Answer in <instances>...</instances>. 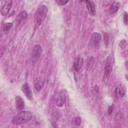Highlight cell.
<instances>
[{"instance_id":"6da1fadb","label":"cell","mask_w":128,"mask_h":128,"mask_svg":"<svg viewBox=\"0 0 128 128\" xmlns=\"http://www.w3.org/2000/svg\"><path fill=\"white\" fill-rule=\"evenodd\" d=\"M32 116V114L30 112L26 110L21 111L13 116L12 122L14 125L22 124L30 121Z\"/></svg>"},{"instance_id":"7a4b0ae2","label":"cell","mask_w":128,"mask_h":128,"mask_svg":"<svg viewBox=\"0 0 128 128\" xmlns=\"http://www.w3.org/2000/svg\"><path fill=\"white\" fill-rule=\"evenodd\" d=\"M48 8L45 5H41L38 7L34 16L35 28L39 26L45 20L47 13Z\"/></svg>"},{"instance_id":"3957f363","label":"cell","mask_w":128,"mask_h":128,"mask_svg":"<svg viewBox=\"0 0 128 128\" xmlns=\"http://www.w3.org/2000/svg\"><path fill=\"white\" fill-rule=\"evenodd\" d=\"M112 60L110 56L107 57L104 66V72L103 76V81L104 82H106L110 76L112 70Z\"/></svg>"},{"instance_id":"277c9868","label":"cell","mask_w":128,"mask_h":128,"mask_svg":"<svg viewBox=\"0 0 128 128\" xmlns=\"http://www.w3.org/2000/svg\"><path fill=\"white\" fill-rule=\"evenodd\" d=\"M100 41V34L98 32H94L91 36V38L88 43V46L92 48H96L99 46Z\"/></svg>"},{"instance_id":"5b68a950","label":"cell","mask_w":128,"mask_h":128,"mask_svg":"<svg viewBox=\"0 0 128 128\" xmlns=\"http://www.w3.org/2000/svg\"><path fill=\"white\" fill-rule=\"evenodd\" d=\"M42 52V48L40 45L37 44L34 46L32 52V60L35 64L39 60Z\"/></svg>"},{"instance_id":"8992f818","label":"cell","mask_w":128,"mask_h":128,"mask_svg":"<svg viewBox=\"0 0 128 128\" xmlns=\"http://www.w3.org/2000/svg\"><path fill=\"white\" fill-rule=\"evenodd\" d=\"M27 16L28 14L26 10H24L20 13L16 18V26L20 28L25 22Z\"/></svg>"},{"instance_id":"52a82bcc","label":"cell","mask_w":128,"mask_h":128,"mask_svg":"<svg viewBox=\"0 0 128 128\" xmlns=\"http://www.w3.org/2000/svg\"><path fill=\"white\" fill-rule=\"evenodd\" d=\"M12 6V2L11 0H6L2 4L0 8V14L3 16H6L10 10Z\"/></svg>"},{"instance_id":"ba28073f","label":"cell","mask_w":128,"mask_h":128,"mask_svg":"<svg viewBox=\"0 0 128 128\" xmlns=\"http://www.w3.org/2000/svg\"><path fill=\"white\" fill-rule=\"evenodd\" d=\"M66 100V94L64 90H60L56 100V104L58 107H62L64 104Z\"/></svg>"},{"instance_id":"9c48e42d","label":"cell","mask_w":128,"mask_h":128,"mask_svg":"<svg viewBox=\"0 0 128 128\" xmlns=\"http://www.w3.org/2000/svg\"><path fill=\"white\" fill-rule=\"evenodd\" d=\"M22 90L25 95V96L30 100H32L33 97H32V90L30 88V87L29 85L26 83L24 84L22 87Z\"/></svg>"},{"instance_id":"30bf717a","label":"cell","mask_w":128,"mask_h":128,"mask_svg":"<svg viewBox=\"0 0 128 128\" xmlns=\"http://www.w3.org/2000/svg\"><path fill=\"white\" fill-rule=\"evenodd\" d=\"M86 6L89 14L91 16H94L96 14L95 4L92 1L86 0Z\"/></svg>"},{"instance_id":"8fae6325","label":"cell","mask_w":128,"mask_h":128,"mask_svg":"<svg viewBox=\"0 0 128 128\" xmlns=\"http://www.w3.org/2000/svg\"><path fill=\"white\" fill-rule=\"evenodd\" d=\"M126 89L122 85L118 86L115 89V96L117 98H122L126 94Z\"/></svg>"},{"instance_id":"7c38bea8","label":"cell","mask_w":128,"mask_h":128,"mask_svg":"<svg viewBox=\"0 0 128 128\" xmlns=\"http://www.w3.org/2000/svg\"><path fill=\"white\" fill-rule=\"evenodd\" d=\"M84 62L83 58L80 56H78L74 60V69L76 71H78L82 67Z\"/></svg>"},{"instance_id":"4fadbf2b","label":"cell","mask_w":128,"mask_h":128,"mask_svg":"<svg viewBox=\"0 0 128 128\" xmlns=\"http://www.w3.org/2000/svg\"><path fill=\"white\" fill-rule=\"evenodd\" d=\"M16 107L18 110H22L24 107V102L22 98L20 96H17L16 98Z\"/></svg>"},{"instance_id":"5bb4252c","label":"cell","mask_w":128,"mask_h":128,"mask_svg":"<svg viewBox=\"0 0 128 128\" xmlns=\"http://www.w3.org/2000/svg\"><path fill=\"white\" fill-rule=\"evenodd\" d=\"M43 85H44V82L40 78H37L35 80L34 82V87L35 90L37 92H40L42 90L43 86Z\"/></svg>"},{"instance_id":"9a60e30c","label":"cell","mask_w":128,"mask_h":128,"mask_svg":"<svg viewBox=\"0 0 128 128\" xmlns=\"http://www.w3.org/2000/svg\"><path fill=\"white\" fill-rule=\"evenodd\" d=\"M60 118V112L58 110H54L52 111V122L53 125L56 124L58 120Z\"/></svg>"},{"instance_id":"2e32d148","label":"cell","mask_w":128,"mask_h":128,"mask_svg":"<svg viewBox=\"0 0 128 128\" xmlns=\"http://www.w3.org/2000/svg\"><path fill=\"white\" fill-rule=\"evenodd\" d=\"M120 3L118 2H113L110 7V12L111 14H114L118 12L120 8Z\"/></svg>"},{"instance_id":"e0dca14e","label":"cell","mask_w":128,"mask_h":128,"mask_svg":"<svg viewBox=\"0 0 128 128\" xmlns=\"http://www.w3.org/2000/svg\"><path fill=\"white\" fill-rule=\"evenodd\" d=\"M12 26V24L11 22H7V23L4 24L2 27L4 32V34L8 33L9 32V30H10Z\"/></svg>"},{"instance_id":"ac0fdd59","label":"cell","mask_w":128,"mask_h":128,"mask_svg":"<svg viewBox=\"0 0 128 128\" xmlns=\"http://www.w3.org/2000/svg\"><path fill=\"white\" fill-rule=\"evenodd\" d=\"M81 123H82L81 118L78 116L74 117L72 120V124L75 126H80L81 124Z\"/></svg>"},{"instance_id":"d6986e66","label":"cell","mask_w":128,"mask_h":128,"mask_svg":"<svg viewBox=\"0 0 128 128\" xmlns=\"http://www.w3.org/2000/svg\"><path fill=\"white\" fill-rule=\"evenodd\" d=\"M68 2V0H56V2L60 6H64Z\"/></svg>"},{"instance_id":"ffe728a7","label":"cell","mask_w":128,"mask_h":128,"mask_svg":"<svg viewBox=\"0 0 128 128\" xmlns=\"http://www.w3.org/2000/svg\"><path fill=\"white\" fill-rule=\"evenodd\" d=\"M123 20L124 24L126 25L128 24V13L126 12H124V17H123Z\"/></svg>"},{"instance_id":"44dd1931","label":"cell","mask_w":128,"mask_h":128,"mask_svg":"<svg viewBox=\"0 0 128 128\" xmlns=\"http://www.w3.org/2000/svg\"><path fill=\"white\" fill-rule=\"evenodd\" d=\"M104 42L105 43V44L107 46L108 43V36L106 33H104Z\"/></svg>"},{"instance_id":"7402d4cb","label":"cell","mask_w":128,"mask_h":128,"mask_svg":"<svg viewBox=\"0 0 128 128\" xmlns=\"http://www.w3.org/2000/svg\"><path fill=\"white\" fill-rule=\"evenodd\" d=\"M113 110H114V107H113V106H110L108 108V115H110V114H112V112H113Z\"/></svg>"}]
</instances>
